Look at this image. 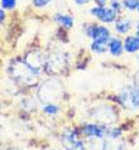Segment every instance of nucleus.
<instances>
[{
	"mask_svg": "<svg viewBox=\"0 0 139 150\" xmlns=\"http://www.w3.org/2000/svg\"><path fill=\"white\" fill-rule=\"evenodd\" d=\"M109 129L105 125H98V124H88L82 127V134L87 137H95V139H103L108 136Z\"/></svg>",
	"mask_w": 139,
	"mask_h": 150,
	"instance_id": "39448f33",
	"label": "nucleus"
},
{
	"mask_svg": "<svg viewBox=\"0 0 139 150\" xmlns=\"http://www.w3.org/2000/svg\"><path fill=\"white\" fill-rule=\"evenodd\" d=\"M91 14L99 18L101 22L104 23H110L115 19L116 11L114 9H109V8H104V6H96L91 9Z\"/></svg>",
	"mask_w": 139,
	"mask_h": 150,
	"instance_id": "0eeeda50",
	"label": "nucleus"
},
{
	"mask_svg": "<svg viewBox=\"0 0 139 150\" xmlns=\"http://www.w3.org/2000/svg\"><path fill=\"white\" fill-rule=\"evenodd\" d=\"M24 62L27 63L29 67H31L34 72L38 74L41 72V69L44 67V59H43V56L38 52H32L25 57Z\"/></svg>",
	"mask_w": 139,
	"mask_h": 150,
	"instance_id": "6e6552de",
	"label": "nucleus"
},
{
	"mask_svg": "<svg viewBox=\"0 0 139 150\" xmlns=\"http://www.w3.org/2000/svg\"><path fill=\"white\" fill-rule=\"evenodd\" d=\"M86 34L88 37H91L94 40H101V42H108L109 38H110L109 29L100 25H87Z\"/></svg>",
	"mask_w": 139,
	"mask_h": 150,
	"instance_id": "423d86ee",
	"label": "nucleus"
},
{
	"mask_svg": "<svg viewBox=\"0 0 139 150\" xmlns=\"http://www.w3.org/2000/svg\"><path fill=\"white\" fill-rule=\"evenodd\" d=\"M138 10H139V6H138Z\"/></svg>",
	"mask_w": 139,
	"mask_h": 150,
	"instance_id": "393cba45",
	"label": "nucleus"
},
{
	"mask_svg": "<svg viewBox=\"0 0 139 150\" xmlns=\"http://www.w3.org/2000/svg\"><path fill=\"white\" fill-rule=\"evenodd\" d=\"M137 37L139 38V24H138V27H137Z\"/></svg>",
	"mask_w": 139,
	"mask_h": 150,
	"instance_id": "5701e85b",
	"label": "nucleus"
},
{
	"mask_svg": "<svg viewBox=\"0 0 139 150\" xmlns=\"http://www.w3.org/2000/svg\"><path fill=\"white\" fill-rule=\"evenodd\" d=\"M109 51H110L111 56L120 57L123 54V51H124V44L121 43L119 39H111L110 43H109Z\"/></svg>",
	"mask_w": 139,
	"mask_h": 150,
	"instance_id": "9d476101",
	"label": "nucleus"
},
{
	"mask_svg": "<svg viewBox=\"0 0 139 150\" xmlns=\"http://www.w3.org/2000/svg\"><path fill=\"white\" fill-rule=\"evenodd\" d=\"M91 117L95 119L96 121L101 122L103 125H109L115 122L116 120V111L111 109L110 106H100L95 109L91 114Z\"/></svg>",
	"mask_w": 139,
	"mask_h": 150,
	"instance_id": "20e7f679",
	"label": "nucleus"
},
{
	"mask_svg": "<svg viewBox=\"0 0 139 150\" xmlns=\"http://www.w3.org/2000/svg\"><path fill=\"white\" fill-rule=\"evenodd\" d=\"M137 82L139 83V72H138V74H137Z\"/></svg>",
	"mask_w": 139,
	"mask_h": 150,
	"instance_id": "b1692460",
	"label": "nucleus"
},
{
	"mask_svg": "<svg viewBox=\"0 0 139 150\" xmlns=\"http://www.w3.org/2000/svg\"><path fill=\"white\" fill-rule=\"evenodd\" d=\"M109 44H106V42H101V40H94L91 44L92 52H95L96 54H103L108 51Z\"/></svg>",
	"mask_w": 139,
	"mask_h": 150,
	"instance_id": "9b49d317",
	"label": "nucleus"
},
{
	"mask_svg": "<svg viewBox=\"0 0 139 150\" xmlns=\"http://www.w3.org/2000/svg\"><path fill=\"white\" fill-rule=\"evenodd\" d=\"M63 93V86L60 81L57 80H48L38 90V98L42 102H52L54 100L61 98Z\"/></svg>",
	"mask_w": 139,
	"mask_h": 150,
	"instance_id": "f257e3e1",
	"label": "nucleus"
},
{
	"mask_svg": "<svg viewBox=\"0 0 139 150\" xmlns=\"http://www.w3.org/2000/svg\"><path fill=\"white\" fill-rule=\"evenodd\" d=\"M105 1H106V0H96V3L99 4V6H103L105 4Z\"/></svg>",
	"mask_w": 139,
	"mask_h": 150,
	"instance_id": "aec40b11",
	"label": "nucleus"
},
{
	"mask_svg": "<svg viewBox=\"0 0 139 150\" xmlns=\"http://www.w3.org/2000/svg\"><path fill=\"white\" fill-rule=\"evenodd\" d=\"M51 1V0H34V5L36 6H44Z\"/></svg>",
	"mask_w": 139,
	"mask_h": 150,
	"instance_id": "6ab92c4d",
	"label": "nucleus"
},
{
	"mask_svg": "<svg viewBox=\"0 0 139 150\" xmlns=\"http://www.w3.org/2000/svg\"><path fill=\"white\" fill-rule=\"evenodd\" d=\"M121 129H119L118 126H113L108 130V136L110 137V139H118V137L121 136Z\"/></svg>",
	"mask_w": 139,
	"mask_h": 150,
	"instance_id": "2eb2a0df",
	"label": "nucleus"
},
{
	"mask_svg": "<svg viewBox=\"0 0 139 150\" xmlns=\"http://www.w3.org/2000/svg\"><path fill=\"white\" fill-rule=\"evenodd\" d=\"M70 150H86L85 143L81 141V140H77L76 143H73V145L70 148Z\"/></svg>",
	"mask_w": 139,
	"mask_h": 150,
	"instance_id": "dca6fc26",
	"label": "nucleus"
},
{
	"mask_svg": "<svg viewBox=\"0 0 139 150\" xmlns=\"http://www.w3.org/2000/svg\"><path fill=\"white\" fill-rule=\"evenodd\" d=\"M10 69H11L13 77L16 81L24 83L25 86H34L37 83L38 74L25 62H23V63H14L10 67Z\"/></svg>",
	"mask_w": 139,
	"mask_h": 150,
	"instance_id": "f03ea898",
	"label": "nucleus"
},
{
	"mask_svg": "<svg viewBox=\"0 0 139 150\" xmlns=\"http://www.w3.org/2000/svg\"><path fill=\"white\" fill-rule=\"evenodd\" d=\"M54 20H56L57 23H60L61 25H63V27H67V28L72 27V24H73V19L71 18V16H68V15L57 14V15H56V18H54Z\"/></svg>",
	"mask_w": 139,
	"mask_h": 150,
	"instance_id": "4468645a",
	"label": "nucleus"
},
{
	"mask_svg": "<svg viewBox=\"0 0 139 150\" xmlns=\"http://www.w3.org/2000/svg\"><path fill=\"white\" fill-rule=\"evenodd\" d=\"M0 15H1V22H3V20H4V15H5V14H4V11H3V10L0 11Z\"/></svg>",
	"mask_w": 139,
	"mask_h": 150,
	"instance_id": "4be33fe9",
	"label": "nucleus"
},
{
	"mask_svg": "<svg viewBox=\"0 0 139 150\" xmlns=\"http://www.w3.org/2000/svg\"><path fill=\"white\" fill-rule=\"evenodd\" d=\"M124 49L129 53H135L139 51V38L135 35H130L124 42Z\"/></svg>",
	"mask_w": 139,
	"mask_h": 150,
	"instance_id": "1a4fd4ad",
	"label": "nucleus"
},
{
	"mask_svg": "<svg viewBox=\"0 0 139 150\" xmlns=\"http://www.w3.org/2000/svg\"><path fill=\"white\" fill-rule=\"evenodd\" d=\"M124 5L128 8V9H135L139 6L138 0H124Z\"/></svg>",
	"mask_w": 139,
	"mask_h": 150,
	"instance_id": "f3484780",
	"label": "nucleus"
},
{
	"mask_svg": "<svg viewBox=\"0 0 139 150\" xmlns=\"http://www.w3.org/2000/svg\"><path fill=\"white\" fill-rule=\"evenodd\" d=\"M77 4H85V3H87V1H90V0H75Z\"/></svg>",
	"mask_w": 139,
	"mask_h": 150,
	"instance_id": "412c9836",
	"label": "nucleus"
},
{
	"mask_svg": "<svg viewBox=\"0 0 139 150\" xmlns=\"http://www.w3.org/2000/svg\"><path fill=\"white\" fill-rule=\"evenodd\" d=\"M120 105L126 110L139 109V86H125L119 93Z\"/></svg>",
	"mask_w": 139,
	"mask_h": 150,
	"instance_id": "7ed1b4c3",
	"label": "nucleus"
},
{
	"mask_svg": "<svg viewBox=\"0 0 139 150\" xmlns=\"http://www.w3.org/2000/svg\"><path fill=\"white\" fill-rule=\"evenodd\" d=\"M15 0H1V5L5 9H11V8L15 6Z\"/></svg>",
	"mask_w": 139,
	"mask_h": 150,
	"instance_id": "a211bd4d",
	"label": "nucleus"
},
{
	"mask_svg": "<svg viewBox=\"0 0 139 150\" xmlns=\"http://www.w3.org/2000/svg\"><path fill=\"white\" fill-rule=\"evenodd\" d=\"M42 111L48 116H53V115H57L58 112H60V106L56 105V103H53V102H49V103H46V105L42 107Z\"/></svg>",
	"mask_w": 139,
	"mask_h": 150,
	"instance_id": "f8f14e48",
	"label": "nucleus"
},
{
	"mask_svg": "<svg viewBox=\"0 0 139 150\" xmlns=\"http://www.w3.org/2000/svg\"><path fill=\"white\" fill-rule=\"evenodd\" d=\"M115 28H116V30L119 33H121V34H125V33H128L129 29L132 28V23H130L128 19H120L119 22L116 23Z\"/></svg>",
	"mask_w": 139,
	"mask_h": 150,
	"instance_id": "ddd939ff",
	"label": "nucleus"
}]
</instances>
